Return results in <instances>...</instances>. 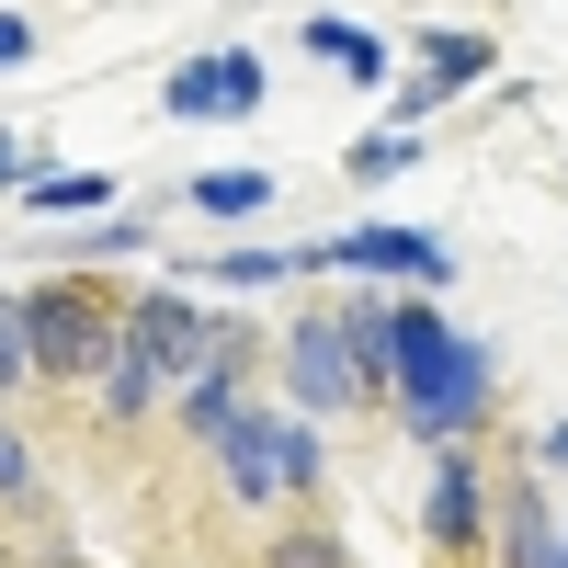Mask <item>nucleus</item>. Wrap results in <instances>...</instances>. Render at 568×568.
Segmentation results:
<instances>
[{
  "label": "nucleus",
  "mask_w": 568,
  "mask_h": 568,
  "mask_svg": "<svg viewBox=\"0 0 568 568\" xmlns=\"http://www.w3.org/2000/svg\"><path fill=\"white\" fill-rule=\"evenodd\" d=\"M420 535H433L444 568H489V466H478V444H444V455H433Z\"/></svg>",
  "instance_id": "obj_4"
},
{
  "label": "nucleus",
  "mask_w": 568,
  "mask_h": 568,
  "mask_svg": "<svg viewBox=\"0 0 568 568\" xmlns=\"http://www.w3.org/2000/svg\"><path fill=\"white\" fill-rule=\"evenodd\" d=\"M34 58V12H0V69H23Z\"/></svg>",
  "instance_id": "obj_19"
},
{
  "label": "nucleus",
  "mask_w": 568,
  "mask_h": 568,
  "mask_svg": "<svg viewBox=\"0 0 568 568\" xmlns=\"http://www.w3.org/2000/svg\"><path fill=\"white\" fill-rule=\"evenodd\" d=\"M387 409L409 420L420 444H466V433H478V409H489L478 342H455V318H444L433 296H398V307H387Z\"/></svg>",
  "instance_id": "obj_1"
},
{
  "label": "nucleus",
  "mask_w": 568,
  "mask_h": 568,
  "mask_svg": "<svg viewBox=\"0 0 568 568\" xmlns=\"http://www.w3.org/2000/svg\"><path fill=\"white\" fill-rule=\"evenodd\" d=\"M45 171V149H23V136H0V182H34Z\"/></svg>",
  "instance_id": "obj_20"
},
{
  "label": "nucleus",
  "mask_w": 568,
  "mask_h": 568,
  "mask_svg": "<svg viewBox=\"0 0 568 568\" xmlns=\"http://www.w3.org/2000/svg\"><path fill=\"white\" fill-rule=\"evenodd\" d=\"M125 251H149V227H136V216H103V227L80 240V262H125Z\"/></svg>",
  "instance_id": "obj_17"
},
{
  "label": "nucleus",
  "mask_w": 568,
  "mask_h": 568,
  "mask_svg": "<svg viewBox=\"0 0 568 568\" xmlns=\"http://www.w3.org/2000/svg\"><path fill=\"white\" fill-rule=\"evenodd\" d=\"M182 205L216 216V227H240V216H262V205H273V171H194V182H182Z\"/></svg>",
  "instance_id": "obj_11"
},
{
  "label": "nucleus",
  "mask_w": 568,
  "mask_h": 568,
  "mask_svg": "<svg viewBox=\"0 0 568 568\" xmlns=\"http://www.w3.org/2000/svg\"><path fill=\"white\" fill-rule=\"evenodd\" d=\"M296 34H307V58H329L342 80H364V91L387 80V34H375V23H353V12H307Z\"/></svg>",
  "instance_id": "obj_10"
},
{
  "label": "nucleus",
  "mask_w": 568,
  "mask_h": 568,
  "mask_svg": "<svg viewBox=\"0 0 568 568\" xmlns=\"http://www.w3.org/2000/svg\"><path fill=\"white\" fill-rule=\"evenodd\" d=\"M489 568H568V524L546 511V478H511V511L489 524Z\"/></svg>",
  "instance_id": "obj_8"
},
{
  "label": "nucleus",
  "mask_w": 568,
  "mask_h": 568,
  "mask_svg": "<svg viewBox=\"0 0 568 568\" xmlns=\"http://www.w3.org/2000/svg\"><path fill=\"white\" fill-rule=\"evenodd\" d=\"M535 466H568V420H546V433H535Z\"/></svg>",
  "instance_id": "obj_21"
},
{
  "label": "nucleus",
  "mask_w": 568,
  "mask_h": 568,
  "mask_svg": "<svg viewBox=\"0 0 568 568\" xmlns=\"http://www.w3.org/2000/svg\"><path fill=\"white\" fill-rule=\"evenodd\" d=\"M205 455H216V489L240 500V511H284V500H318V478H329V466H318V433H307L296 409H273V398H251V409L227 420V433H216Z\"/></svg>",
  "instance_id": "obj_2"
},
{
  "label": "nucleus",
  "mask_w": 568,
  "mask_h": 568,
  "mask_svg": "<svg viewBox=\"0 0 568 568\" xmlns=\"http://www.w3.org/2000/svg\"><path fill=\"white\" fill-rule=\"evenodd\" d=\"M284 398H296V420L364 409V375H353V353H342V329H329V307H307L296 342H284Z\"/></svg>",
  "instance_id": "obj_6"
},
{
  "label": "nucleus",
  "mask_w": 568,
  "mask_h": 568,
  "mask_svg": "<svg viewBox=\"0 0 568 568\" xmlns=\"http://www.w3.org/2000/svg\"><path fill=\"white\" fill-rule=\"evenodd\" d=\"M409 160H420V136H409V125H375V136H353V182H398Z\"/></svg>",
  "instance_id": "obj_14"
},
{
  "label": "nucleus",
  "mask_w": 568,
  "mask_h": 568,
  "mask_svg": "<svg viewBox=\"0 0 568 568\" xmlns=\"http://www.w3.org/2000/svg\"><path fill=\"white\" fill-rule=\"evenodd\" d=\"M251 568H353V546L329 535V524H284V535H273Z\"/></svg>",
  "instance_id": "obj_13"
},
{
  "label": "nucleus",
  "mask_w": 568,
  "mask_h": 568,
  "mask_svg": "<svg viewBox=\"0 0 568 568\" xmlns=\"http://www.w3.org/2000/svg\"><path fill=\"white\" fill-rule=\"evenodd\" d=\"M0 500H34V455H23L12 420H0Z\"/></svg>",
  "instance_id": "obj_18"
},
{
  "label": "nucleus",
  "mask_w": 568,
  "mask_h": 568,
  "mask_svg": "<svg viewBox=\"0 0 568 568\" xmlns=\"http://www.w3.org/2000/svg\"><path fill=\"white\" fill-rule=\"evenodd\" d=\"M171 114H182V125H240V114H262V58H251V45L182 58V69H171Z\"/></svg>",
  "instance_id": "obj_7"
},
{
  "label": "nucleus",
  "mask_w": 568,
  "mask_h": 568,
  "mask_svg": "<svg viewBox=\"0 0 568 568\" xmlns=\"http://www.w3.org/2000/svg\"><path fill=\"white\" fill-rule=\"evenodd\" d=\"M23 205L34 216H91V205H114V171H34Z\"/></svg>",
  "instance_id": "obj_12"
},
{
  "label": "nucleus",
  "mask_w": 568,
  "mask_h": 568,
  "mask_svg": "<svg viewBox=\"0 0 568 568\" xmlns=\"http://www.w3.org/2000/svg\"><path fill=\"white\" fill-rule=\"evenodd\" d=\"M23 342H34V387H91L114 364V296L91 273H58L23 296Z\"/></svg>",
  "instance_id": "obj_3"
},
{
  "label": "nucleus",
  "mask_w": 568,
  "mask_h": 568,
  "mask_svg": "<svg viewBox=\"0 0 568 568\" xmlns=\"http://www.w3.org/2000/svg\"><path fill=\"white\" fill-rule=\"evenodd\" d=\"M296 273H353V284L409 273V284H455V251H444V240H420V227H329V240L296 251Z\"/></svg>",
  "instance_id": "obj_5"
},
{
  "label": "nucleus",
  "mask_w": 568,
  "mask_h": 568,
  "mask_svg": "<svg viewBox=\"0 0 568 568\" xmlns=\"http://www.w3.org/2000/svg\"><path fill=\"white\" fill-rule=\"evenodd\" d=\"M0 387H34V342H23V296H0Z\"/></svg>",
  "instance_id": "obj_16"
},
{
  "label": "nucleus",
  "mask_w": 568,
  "mask_h": 568,
  "mask_svg": "<svg viewBox=\"0 0 568 568\" xmlns=\"http://www.w3.org/2000/svg\"><path fill=\"white\" fill-rule=\"evenodd\" d=\"M216 284H296V251H216Z\"/></svg>",
  "instance_id": "obj_15"
},
{
  "label": "nucleus",
  "mask_w": 568,
  "mask_h": 568,
  "mask_svg": "<svg viewBox=\"0 0 568 568\" xmlns=\"http://www.w3.org/2000/svg\"><path fill=\"white\" fill-rule=\"evenodd\" d=\"M500 58H489V34H455V23H433L420 34V91H398V114H433L444 91H466V80H489Z\"/></svg>",
  "instance_id": "obj_9"
}]
</instances>
